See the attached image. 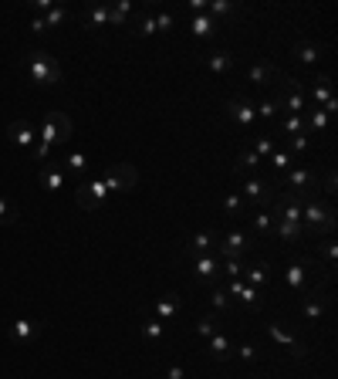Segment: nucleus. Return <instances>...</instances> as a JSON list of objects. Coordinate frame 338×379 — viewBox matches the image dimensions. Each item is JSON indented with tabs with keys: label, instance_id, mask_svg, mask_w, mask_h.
Returning <instances> with one entry per match:
<instances>
[{
	"label": "nucleus",
	"instance_id": "obj_42",
	"mask_svg": "<svg viewBox=\"0 0 338 379\" xmlns=\"http://www.w3.org/2000/svg\"><path fill=\"white\" fill-rule=\"evenodd\" d=\"M65 21H68V7H61V3H54V7L44 14V24H47V31H51V28H61Z\"/></svg>",
	"mask_w": 338,
	"mask_h": 379
},
{
	"label": "nucleus",
	"instance_id": "obj_7",
	"mask_svg": "<svg viewBox=\"0 0 338 379\" xmlns=\"http://www.w3.org/2000/svg\"><path fill=\"white\" fill-rule=\"evenodd\" d=\"M311 268H318L315 264V257H308V254H301V257H295V261H288V268H284V281H288V288L291 292H297V295H311L315 288H308V271Z\"/></svg>",
	"mask_w": 338,
	"mask_h": 379
},
{
	"label": "nucleus",
	"instance_id": "obj_22",
	"mask_svg": "<svg viewBox=\"0 0 338 379\" xmlns=\"http://www.w3.org/2000/svg\"><path fill=\"white\" fill-rule=\"evenodd\" d=\"M38 332H41V325L31 322V318H17V322H10V329H7L10 342H21V345H24V342H34Z\"/></svg>",
	"mask_w": 338,
	"mask_h": 379
},
{
	"label": "nucleus",
	"instance_id": "obj_19",
	"mask_svg": "<svg viewBox=\"0 0 338 379\" xmlns=\"http://www.w3.org/2000/svg\"><path fill=\"white\" fill-rule=\"evenodd\" d=\"M186 24H190L193 38H200V41H213V38H216V28H220L207 10H203V14H190V17H186Z\"/></svg>",
	"mask_w": 338,
	"mask_h": 379
},
{
	"label": "nucleus",
	"instance_id": "obj_39",
	"mask_svg": "<svg viewBox=\"0 0 338 379\" xmlns=\"http://www.w3.org/2000/svg\"><path fill=\"white\" fill-rule=\"evenodd\" d=\"M207 14H210L213 21H216V17L227 21V17L237 14V3H230V0H210V3H207Z\"/></svg>",
	"mask_w": 338,
	"mask_h": 379
},
{
	"label": "nucleus",
	"instance_id": "obj_23",
	"mask_svg": "<svg viewBox=\"0 0 338 379\" xmlns=\"http://www.w3.org/2000/svg\"><path fill=\"white\" fill-rule=\"evenodd\" d=\"M301 305H304V318H308V322H318V318L325 315V308L332 305V298H328V295H318V288H315L311 295L301 298Z\"/></svg>",
	"mask_w": 338,
	"mask_h": 379
},
{
	"label": "nucleus",
	"instance_id": "obj_46",
	"mask_svg": "<svg viewBox=\"0 0 338 379\" xmlns=\"http://www.w3.org/2000/svg\"><path fill=\"white\" fill-rule=\"evenodd\" d=\"M322 193H325V197H335V193H338V173H335V166L325 169V180H322Z\"/></svg>",
	"mask_w": 338,
	"mask_h": 379
},
{
	"label": "nucleus",
	"instance_id": "obj_25",
	"mask_svg": "<svg viewBox=\"0 0 338 379\" xmlns=\"http://www.w3.org/2000/svg\"><path fill=\"white\" fill-rule=\"evenodd\" d=\"M207 352H210L213 362H227V359L234 356V342H230L227 336H220V332H216V336L207 338Z\"/></svg>",
	"mask_w": 338,
	"mask_h": 379
},
{
	"label": "nucleus",
	"instance_id": "obj_47",
	"mask_svg": "<svg viewBox=\"0 0 338 379\" xmlns=\"http://www.w3.org/2000/svg\"><path fill=\"white\" fill-rule=\"evenodd\" d=\"M0 224H3V227H14V224H17V213H14V207H10L3 197H0Z\"/></svg>",
	"mask_w": 338,
	"mask_h": 379
},
{
	"label": "nucleus",
	"instance_id": "obj_9",
	"mask_svg": "<svg viewBox=\"0 0 338 379\" xmlns=\"http://www.w3.org/2000/svg\"><path fill=\"white\" fill-rule=\"evenodd\" d=\"M251 251H254V241L244 230H237V227H230L223 237H216V248H213V254H220L223 261L227 257H247Z\"/></svg>",
	"mask_w": 338,
	"mask_h": 379
},
{
	"label": "nucleus",
	"instance_id": "obj_16",
	"mask_svg": "<svg viewBox=\"0 0 338 379\" xmlns=\"http://www.w3.org/2000/svg\"><path fill=\"white\" fill-rule=\"evenodd\" d=\"M213 248H216V234H213V230H200V234H193V237H186V241H183V257L213 254Z\"/></svg>",
	"mask_w": 338,
	"mask_h": 379
},
{
	"label": "nucleus",
	"instance_id": "obj_8",
	"mask_svg": "<svg viewBox=\"0 0 338 379\" xmlns=\"http://www.w3.org/2000/svg\"><path fill=\"white\" fill-rule=\"evenodd\" d=\"M102 180H105L109 193H132L139 186V169L132 166V163H115V166L105 169Z\"/></svg>",
	"mask_w": 338,
	"mask_h": 379
},
{
	"label": "nucleus",
	"instance_id": "obj_2",
	"mask_svg": "<svg viewBox=\"0 0 338 379\" xmlns=\"http://www.w3.org/2000/svg\"><path fill=\"white\" fill-rule=\"evenodd\" d=\"M71 132H75V126H71V119H68L65 112H47V116L41 119L38 146H34V160L44 163V160L51 156L54 146H68V142H71ZM47 163H51V160H47Z\"/></svg>",
	"mask_w": 338,
	"mask_h": 379
},
{
	"label": "nucleus",
	"instance_id": "obj_10",
	"mask_svg": "<svg viewBox=\"0 0 338 379\" xmlns=\"http://www.w3.org/2000/svg\"><path fill=\"white\" fill-rule=\"evenodd\" d=\"M105 197H109V186H105L102 176H95V180H88V183H78V186H75V200H78L82 210H102Z\"/></svg>",
	"mask_w": 338,
	"mask_h": 379
},
{
	"label": "nucleus",
	"instance_id": "obj_28",
	"mask_svg": "<svg viewBox=\"0 0 338 379\" xmlns=\"http://www.w3.org/2000/svg\"><path fill=\"white\" fill-rule=\"evenodd\" d=\"M291 163H295V156H291V149H288V146H278V149L267 156V166H271L274 176H281L284 169H291ZM274 176H271V180H274Z\"/></svg>",
	"mask_w": 338,
	"mask_h": 379
},
{
	"label": "nucleus",
	"instance_id": "obj_4",
	"mask_svg": "<svg viewBox=\"0 0 338 379\" xmlns=\"http://www.w3.org/2000/svg\"><path fill=\"white\" fill-rule=\"evenodd\" d=\"M237 193H240L251 207H257V210H271L278 186H274V180H271V176L254 173V176H244V183H240V190H237Z\"/></svg>",
	"mask_w": 338,
	"mask_h": 379
},
{
	"label": "nucleus",
	"instance_id": "obj_29",
	"mask_svg": "<svg viewBox=\"0 0 338 379\" xmlns=\"http://www.w3.org/2000/svg\"><path fill=\"white\" fill-rule=\"evenodd\" d=\"M251 224H254V234H257L260 241L274 237V224H278V220H274V213H271V210H257L251 217Z\"/></svg>",
	"mask_w": 338,
	"mask_h": 379
},
{
	"label": "nucleus",
	"instance_id": "obj_24",
	"mask_svg": "<svg viewBox=\"0 0 338 379\" xmlns=\"http://www.w3.org/2000/svg\"><path fill=\"white\" fill-rule=\"evenodd\" d=\"M260 156L254 153V149H244L240 156H237V163H234V176L237 180H244V176H254V173H260Z\"/></svg>",
	"mask_w": 338,
	"mask_h": 379
},
{
	"label": "nucleus",
	"instance_id": "obj_15",
	"mask_svg": "<svg viewBox=\"0 0 338 379\" xmlns=\"http://www.w3.org/2000/svg\"><path fill=\"white\" fill-rule=\"evenodd\" d=\"M38 183H41L47 193H58V190H65L68 173L58 166V163H41V169H38Z\"/></svg>",
	"mask_w": 338,
	"mask_h": 379
},
{
	"label": "nucleus",
	"instance_id": "obj_5",
	"mask_svg": "<svg viewBox=\"0 0 338 379\" xmlns=\"http://www.w3.org/2000/svg\"><path fill=\"white\" fill-rule=\"evenodd\" d=\"M27 75L34 85H58L61 82V65L47 51H31L27 54Z\"/></svg>",
	"mask_w": 338,
	"mask_h": 379
},
{
	"label": "nucleus",
	"instance_id": "obj_36",
	"mask_svg": "<svg viewBox=\"0 0 338 379\" xmlns=\"http://www.w3.org/2000/svg\"><path fill=\"white\" fill-rule=\"evenodd\" d=\"M304 132V116H284L281 119V129L274 132L278 139H291V136H301Z\"/></svg>",
	"mask_w": 338,
	"mask_h": 379
},
{
	"label": "nucleus",
	"instance_id": "obj_48",
	"mask_svg": "<svg viewBox=\"0 0 338 379\" xmlns=\"http://www.w3.org/2000/svg\"><path fill=\"white\" fill-rule=\"evenodd\" d=\"M156 17V31H172L176 28V14H153Z\"/></svg>",
	"mask_w": 338,
	"mask_h": 379
},
{
	"label": "nucleus",
	"instance_id": "obj_26",
	"mask_svg": "<svg viewBox=\"0 0 338 379\" xmlns=\"http://www.w3.org/2000/svg\"><path fill=\"white\" fill-rule=\"evenodd\" d=\"M291 61H297V65H318L322 61V47L311 41H297L291 47Z\"/></svg>",
	"mask_w": 338,
	"mask_h": 379
},
{
	"label": "nucleus",
	"instance_id": "obj_21",
	"mask_svg": "<svg viewBox=\"0 0 338 379\" xmlns=\"http://www.w3.org/2000/svg\"><path fill=\"white\" fill-rule=\"evenodd\" d=\"M240 281H247L251 288H264L267 281H271V261H254V264H247L244 268V274H240Z\"/></svg>",
	"mask_w": 338,
	"mask_h": 379
},
{
	"label": "nucleus",
	"instance_id": "obj_20",
	"mask_svg": "<svg viewBox=\"0 0 338 379\" xmlns=\"http://www.w3.org/2000/svg\"><path fill=\"white\" fill-rule=\"evenodd\" d=\"M304 95H311V102H315V109H322V105H328L332 98H335V91H332V78L322 72L315 82L304 88Z\"/></svg>",
	"mask_w": 338,
	"mask_h": 379
},
{
	"label": "nucleus",
	"instance_id": "obj_49",
	"mask_svg": "<svg viewBox=\"0 0 338 379\" xmlns=\"http://www.w3.org/2000/svg\"><path fill=\"white\" fill-rule=\"evenodd\" d=\"M234 352H237L244 362H254V359H257V349H254V345H234Z\"/></svg>",
	"mask_w": 338,
	"mask_h": 379
},
{
	"label": "nucleus",
	"instance_id": "obj_34",
	"mask_svg": "<svg viewBox=\"0 0 338 379\" xmlns=\"http://www.w3.org/2000/svg\"><path fill=\"white\" fill-rule=\"evenodd\" d=\"M251 149L260 156V163H267V156L278 149V136H251Z\"/></svg>",
	"mask_w": 338,
	"mask_h": 379
},
{
	"label": "nucleus",
	"instance_id": "obj_12",
	"mask_svg": "<svg viewBox=\"0 0 338 379\" xmlns=\"http://www.w3.org/2000/svg\"><path fill=\"white\" fill-rule=\"evenodd\" d=\"M193 278H196V285H216L220 281V261L213 257V254H196L193 257Z\"/></svg>",
	"mask_w": 338,
	"mask_h": 379
},
{
	"label": "nucleus",
	"instance_id": "obj_33",
	"mask_svg": "<svg viewBox=\"0 0 338 379\" xmlns=\"http://www.w3.org/2000/svg\"><path fill=\"white\" fill-rule=\"evenodd\" d=\"M84 28H88V31L109 28V3H95V7H88V14H84Z\"/></svg>",
	"mask_w": 338,
	"mask_h": 379
},
{
	"label": "nucleus",
	"instance_id": "obj_13",
	"mask_svg": "<svg viewBox=\"0 0 338 379\" xmlns=\"http://www.w3.org/2000/svg\"><path fill=\"white\" fill-rule=\"evenodd\" d=\"M223 292L234 298V301H244L251 312H260V292L251 288L247 281H240V278H227V288H223Z\"/></svg>",
	"mask_w": 338,
	"mask_h": 379
},
{
	"label": "nucleus",
	"instance_id": "obj_40",
	"mask_svg": "<svg viewBox=\"0 0 338 379\" xmlns=\"http://www.w3.org/2000/svg\"><path fill=\"white\" fill-rule=\"evenodd\" d=\"M142 332H146V338H153V342H163V338H166V322H159V318L153 315V318L142 322Z\"/></svg>",
	"mask_w": 338,
	"mask_h": 379
},
{
	"label": "nucleus",
	"instance_id": "obj_14",
	"mask_svg": "<svg viewBox=\"0 0 338 379\" xmlns=\"http://www.w3.org/2000/svg\"><path fill=\"white\" fill-rule=\"evenodd\" d=\"M7 139H10L17 149H34V146H38V132H34V126H31L27 119H14V122L7 126Z\"/></svg>",
	"mask_w": 338,
	"mask_h": 379
},
{
	"label": "nucleus",
	"instance_id": "obj_38",
	"mask_svg": "<svg viewBox=\"0 0 338 379\" xmlns=\"http://www.w3.org/2000/svg\"><path fill=\"white\" fill-rule=\"evenodd\" d=\"M254 112H257V119H264V122H274V119L281 116V109H278L274 98H260V102H254Z\"/></svg>",
	"mask_w": 338,
	"mask_h": 379
},
{
	"label": "nucleus",
	"instance_id": "obj_35",
	"mask_svg": "<svg viewBox=\"0 0 338 379\" xmlns=\"http://www.w3.org/2000/svg\"><path fill=\"white\" fill-rule=\"evenodd\" d=\"M244 210H247V200H244L237 190H230V193L223 197V213H227L230 220H237V217H244Z\"/></svg>",
	"mask_w": 338,
	"mask_h": 379
},
{
	"label": "nucleus",
	"instance_id": "obj_44",
	"mask_svg": "<svg viewBox=\"0 0 338 379\" xmlns=\"http://www.w3.org/2000/svg\"><path fill=\"white\" fill-rule=\"evenodd\" d=\"M210 305H213V308H216V312H230V305H234V298L227 295V292H223L220 285H213V288H210Z\"/></svg>",
	"mask_w": 338,
	"mask_h": 379
},
{
	"label": "nucleus",
	"instance_id": "obj_17",
	"mask_svg": "<svg viewBox=\"0 0 338 379\" xmlns=\"http://www.w3.org/2000/svg\"><path fill=\"white\" fill-rule=\"evenodd\" d=\"M200 65L210 68L213 75H230L234 65H237V54H230V51H207V54L200 58Z\"/></svg>",
	"mask_w": 338,
	"mask_h": 379
},
{
	"label": "nucleus",
	"instance_id": "obj_41",
	"mask_svg": "<svg viewBox=\"0 0 338 379\" xmlns=\"http://www.w3.org/2000/svg\"><path fill=\"white\" fill-rule=\"evenodd\" d=\"M193 329H196V336L210 338V336H216V332H220V318H216V315H203V318H200Z\"/></svg>",
	"mask_w": 338,
	"mask_h": 379
},
{
	"label": "nucleus",
	"instance_id": "obj_31",
	"mask_svg": "<svg viewBox=\"0 0 338 379\" xmlns=\"http://www.w3.org/2000/svg\"><path fill=\"white\" fill-rule=\"evenodd\" d=\"M65 173L68 176H75V180H82L84 173H88V153H82V149H75V153H68L65 156Z\"/></svg>",
	"mask_w": 338,
	"mask_h": 379
},
{
	"label": "nucleus",
	"instance_id": "obj_1",
	"mask_svg": "<svg viewBox=\"0 0 338 379\" xmlns=\"http://www.w3.org/2000/svg\"><path fill=\"white\" fill-rule=\"evenodd\" d=\"M301 200V227H304V237H332L338 227L335 220V207L328 200H322L318 190H301L297 193Z\"/></svg>",
	"mask_w": 338,
	"mask_h": 379
},
{
	"label": "nucleus",
	"instance_id": "obj_32",
	"mask_svg": "<svg viewBox=\"0 0 338 379\" xmlns=\"http://www.w3.org/2000/svg\"><path fill=\"white\" fill-rule=\"evenodd\" d=\"M328 122H332V116L325 109H308L304 112V132H328Z\"/></svg>",
	"mask_w": 338,
	"mask_h": 379
},
{
	"label": "nucleus",
	"instance_id": "obj_3",
	"mask_svg": "<svg viewBox=\"0 0 338 379\" xmlns=\"http://www.w3.org/2000/svg\"><path fill=\"white\" fill-rule=\"evenodd\" d=\"M274 102L284 116H304L308 112V102H304V82L295 78V75H281L274 82Z\"/></svg>",
	"mask_w": 338,
	"mask_h": 379
},
{
	"label": "nucleus",
	"instance_id": "obj_43",
	"mask_svg": "<svg viewBox=\"0 0 338 379\" xmlns=\"http://www.w3.org/2000/svg\"><path fill=\"white\" fill-rule=\"evenodd\" d=\"M244 268H247V261H244V257H227V261L220 264V274H227V278H240V274H244Z\"/></svg>",
	"mask_w": 338,
	"mask_h": 379
},
{
	"label": "nucleus",
	"instance_id": "obj_50",
	"mask_svg": "<svg viewBox=\"0 0 338 379\" xmlns=\"http://www.w3.org/2000/svg\"><path fill=\"white\" fill-rule=\"evenodd\" d=\"M31 31H34V34H44V31H47L44 17H34V21H31Z\"/></svg>",
	"mask_w": 338,
	"mask_h": 379
},
{
	"label": "nucleus",
	"instance_id": "obj_30",
	"mask_svg": "<svg viewBox=\"0 0 338 379\" xmlns=\"http://www.w3.org/2000/svg\"><path fill=\"white\" fill-rule=\"evenodd\" d=\"M318 251H322V257H325V281H332V278H335L338 244L332 241V237H322V241H318Z\"/></svg>",
	"mask_w": 338,
	"mask_h": 379
},
{
	"label": "nucleus",
	"instance_id": "obj_51",
	"mask_svg": "<svg viewBox=\"0 0 338 379\" xmlns=\"http://www.w3.org/2000/svg\"><path fill=\"white\" fill-rule=\"evenodd\" d=\"M166 379H183V362H172V369H169Z\"/></svg>",
	"mask_w": 338,
	"mask_h": 379
},
{
	"label": "nucleus",
	"instance_id": "obj_27",
	"mask_svg": "<svg viewBox=\"0 0 338 379\" xmlns=\"http://www.w3.org/2000/svg\"><path fill=\"white\" fill-rule=\"evenodd\" d=\"M179 305H183V298L176 295V292L163 295L159 301H156V318H159V322H172V318H176V312H179Z\"/></svg>",
	"mask_w": 338,
	"mask_h": 379
},
{
	"label": "nucleus",
	"instance_id": "obj_6",
	"mask_svg": "<svg viewBox=\"0 0 338 379\" xmlns=\"http://www.w3.org/2000/svg\"><path fill=\"white\" fill-rule=\"evenodd\" d=\"M223 109H227V119L237 122V129H244L247 136H257V112L247 95H230Z\"/></svg>",
	"mask_w": 338,
	"mask_h": 379
},
{
	"label": "nucleus",
	"instance_id": "obj_37",
	"mask_svg": "<svg viewBox=\"0 0 338 379\" xmlns=\"http://www.w3.org/2000/svg\"><path fill=\"white\" fill-rule=\"evenodd\" d=\"M128 31H132L135 38H153V34H156V17H153V10L146 7V10H142V17H139V24H135V28H128Z\"/></svg>",
	"mask_w": 338,
	"mask_h": 379
},
{
	"label": "nucleus",
	"instance_id": "obj_45",
	"mask_svg": "<svg viewBox=\"0 0 338 379\" xmlns=\"http://www.w3.org/2000/svg\"><path fill=\"white\" fill-rule=\"evenodd\" d=\"M308 146H311L308 132H301V136H291V139H288V149H291V156H304V153H308Z\"/></svg>",
	"mask_w": 338,
	"mask_h": 379
},
{
	"label": "nucleus",
	"instance_id": "obj_18",
	"mask_svg": "<svg viewBox=\"0 0 338 379\" xmlns=\"http://www.w3.org/2000/svg\"><path fill=\"white\" fill-rule=\"evenodd\" d=\"M278 78H281V72H278V65H274V61H254L251 68H247V82L260 85V88L274 85Z\"/></svg>",
	"mask_w": 338,
	"mask_h": 379
},
{
	"label": "nucleus",
	"instance_id": "obj_11",
	"mask_svg": "<svg viewBox=\"0 0 338 379\" xmlns=\"http://www.w3.org/2000/svg\"><path fill=\"white\" fill-rule=\"evenodd\" d=\"M267 336L274 338L278 345H284V349H288L295 359H304V356H308V345H304V342H301L295 332H288L281 322H271V325H267Z\"/></svg>",
	"mask_w": 338,
	"mask_h": 379
}]
</instances>
